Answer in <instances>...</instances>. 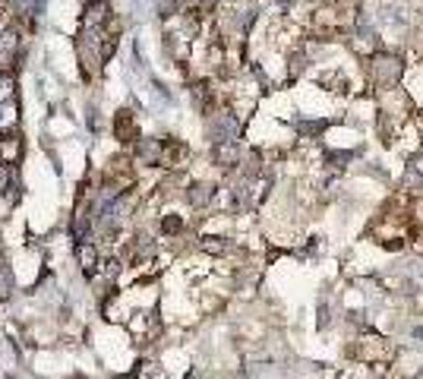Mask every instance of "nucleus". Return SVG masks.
<instances>
[{
  "label": "nucleus",
  "mask_w": 423,
  "mask_h": 379,
  "mask_svg": "<svg viewBox=\"0 0 423 379\" xmlns=\"http://www.w3.org/2000/svg\"><path fill=\"white\" fill-rule=\"evenodd\" d=\"M370 70H373V79H376V83L392 86L395 79H398V73H401V64H398V57H392V54H376Z\"/></svg>",
  "instance_id": "obj_1"
},
{
  "label": "nucleus",
  "mask_w": 423,
  "mask_h": 379,
  "mask_svg": "<svg viewBox=\"0 0 423 379\" xmlns=\"http://www.w3.org/2000/svg\"><path fill=\"white\" fill-rule=\"evenodd\" d=\"M114 177V183L117 187H123V183H130V177H133V171L127 168V161L123 158H117V161H111V168H107V181Z\"/></svg>",
  "instance_id": "obj_2"
},
{
  "label": "nucleus",
  "mask_w": 423,
  "mask_h": 379,
  "mask_svg": "<svg viewBox=\"0 0 423 379\" xmlns=\"http://www.w3.org/2000/svg\"><path fill=\"white\" fill-rule=\"evenodd\" d=\"M13 51H16V35L13 32L0 35V66H7V60L13 57Z\"/></svg>",
  "instance_id": "obj_3"
},
{
  "label": "nucleus",
  "mask_w": 423,
  "mask_h": 379,
  "mask_svg": "<svg viewBox=\"0 0 423 379\" xmlns=\"http://www.w3.org/2000/svg\"><path fill=\"white\" fill-rule=\"evenodd\" d=\"M13 89V83H10L7 76H0V99H7V92Z\"/></svg>",
  "instance_id": "obj_4"
},
{
  "label": "nucleus",
  "mask_w": 423,
  "mask_h": 379,
  "mask_svg": "<svg viewBox=\"0 0 423 379\" xmlns=\"http://www.w3.org/2000/svg\"><path fill=\"white\" fill-rule=\"evenodd\" d=\"M3 183H7V168L0 165V187H3Z\"/></svg>",
  "instance_id": "obj_5"
},
{
  "label": "nucleus",
  "mask_w": 423,
  "mask_h": 379,
  "mask_svg": "<svg viewBox=\"0 0 423 379\" xmlns=\"http://www.w3.org/2000/svg\"><path fill=\"white\" fill-rule=\"evenodd\" d=\"M29 3H32V0H16V7H19V10H29Z\"/></svg>",
  "instance_id": "obj_6"
}]
</instances>
